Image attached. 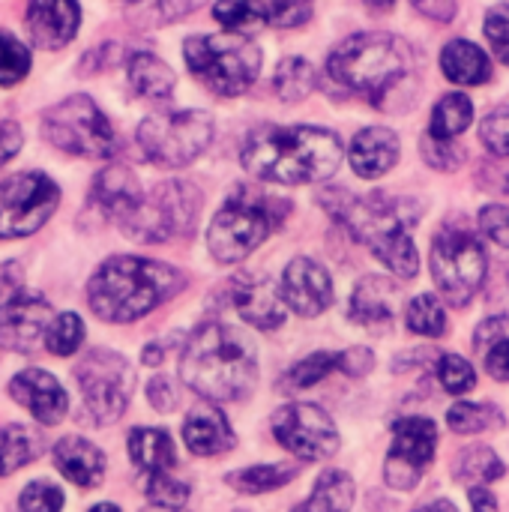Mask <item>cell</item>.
I'll return each instance as SVG.
<instances>
[{"label": "cell", "mask_w": 509, "mask_h": 512, "mask_svg": "<svg viewBox=\"0 0 509 512\" xmlns=\"http://www.w3.org/2000/svg\"><path fill=\"white\" fill-rule=\"evenodd\" d=\"M240 162L252 177L267 183H321L339 171L342 141L321 126H264L246 138Z\"/></svg>", "instance_id": "1"}, {"label": "cell", "mask_w": 509, "mask_h": 512, "mask_svg": "<svg viewBox=\"0 0 509 512\" xmlns=\"http://www.w3.org/2000/svg\"><path fill=\"white\" fill-rule=\"evenodd\" d=\"M180 378L210 402H234L258 381V354L249 336L228 324H204L186 342Z\"/></svg>", "instance_id": "2"}, {"label": "cell", "mask_w": 509, "mask_h": 512, "mask_svg": "<svg viewBox=\"0 0 509 512\" xmlns=\"http://www.w3.org/2000/svg\"><path fill=\"white\" fill-rule=\"evenodd\" d=\"M186 276L162 261L117 255L108 258L87 285V303L96 318L111 324H129L180 294Z\"/></svg>", "instance_id": "3"}, {"label": "cell", "mask_w": 509, "mask_h": 512, "mask_svg": "<svg viewBox=\"0 0 509 512\" xmlns=\"http://www.w3.org/2000/svg\"><path fill=\"white\" fill-rule=\"evenodd\" d=\"M321 207L342 222L360 243L372 249V255L387 264L390 273L399 279H414L420 270L417 246L408 234L405 219L393 210L384 198H354L348 189H327L321 198Z\"/></svg>", "instance_id": "4"}, {"label": "cell", "mask_w": 509, "mask_h": 512, "mask_svg": "<svg viewBox=\"0 0 509 512\" xmlns=\"http://www.w3.org/2000/svg\"><path fill=\"white\" fill-rule=\"evenodd\" d=\"M414 54L405 39L393 33H357L345 39L330 54V78L348 90L363 93L372 105L381 99L411 72Z\"/></svg>", "instance_id": "5"}, {"label": "cell", "mask_w": 509, "mask_h": 512, "mask_svg": "<svg viewBox=\"0 0 509 512\" xmlns=\"http://www.w3.org/2000/svg\"><path fill=\"white\" fill-rule=\"evenodd\" d=\"M189 72L216 96H237L261 72V48L243 33L189 36L183 45Z\"/></svg>", "instance_id": "6"}, {"label": "cell", "mask_w": 509, "mask_h": 512, "mask_svg": "<svg viewBox=\"0 0 509 512\" xmlns=\"http://www.w3.org/2000/svg\"><path fill=\"white\" fill-rule=\"evenodd\" d=\"M42 132L57 150L81 159H108L117 153V132L111 120L84 93L51 105L42 114Z\"/></svg>", "instance_id": "7"}, {"label": "cell", "mask_w": 509, "mask_h": 512, "mask_svg": "<svg viewBox=\"0 0 509 512\" xmlns=\"http://www.w3.org/2000/svg\"><path fill=\"white\" fill-rule=\"evenodd\" d=\"M201 195L186 180H165L159 183L132 216L120 222L123 234L138 243H165L174 234H189L198 222Z\"/></svg>", "instance_id": "8"}, {"label": "cell", "mask_w": 509, "mask_h": 512, "mask_svg": "<svg viewBox=\"0 0 509 512\" xmlns=\"http://www.w3.org/2000/svg\"><path fill=\"white\" fill-rule=\"evenodd\" d=\"M270 207H273L270 198H258L249 189L234 195L210 222L207 243L213 258L222 264H237L249 258L270 237L273 225L282 219Z\"/></svg>", "instance_id": "9"}, {"label": "cell", "mask_w": 509, "mask_h": 512, "mask_svg": "<svg viewBox=\"0 0 509 512\" xmlns=\"http://www.w3.org/2000/svg\"><path fill=\"white\" fill-rule=\"evenodd\" d=\"M75 381L84 411L96 426L117 423L135 393V369L126 363V357L108 348L87 351V357L75 366Z\"/></svg>", "instance_id": "10"}, {"label": "cell", "mask_w": 509, "mask_h": 512, "mask_svg": "<svg viewBox=\"0 0 509 512\" xmlns=\"http://www.w3.org/2000/svg\"><path fill=\"white\" fill-rule=\"evenodd\" d=\"M213 117L207 111L153 114L138 126L144 156L159 168H183L195 162L213 141Z\"/></svg>", "instance_id": "11"}, {"label": "cell", "mask_w": 509, "mask_h": 512, "mask_svg": "<svg viewBox=\"0 0 509 512\" xmlns=\"http://www.w3.org/2000/svg\"><path fill=\"white\" fill-rule=\"evenodd\" d=\"M432 279L453 306H468L486 279V249L471 231L447 228L432 243Z\"/></svg>", "instance_id": "12"}, {"label": "cell", "mask_w": 509, "mask_h": 512, "mask_svg": "<svg viewBox=\"0 0 509 512\" xmlns=\"http://www.w3.org/2000/svg\"><path fill=\"white\" fill-rule=\"evenodd\" d=\"M60 204V189L45 174H18L0 183V240L36 234Z\"/></svg>", "instance_id": "13"}, {"label": "cell", "mask_w": 509, "mask_h": 512, "mask_svg": "<svg viewBox=\"0 0 509 512\" xmlns=\"http://www.w3.org/2000/svg\"><path fill=\"white\" fill-rule=\"evenodd\" d=\"M273 435L291 456H300L303 462H321L339 450V429L333 417L309 402L279 408L273 414Z\"/></svg>", "instance_id": "14"}, {"label": "cell", "mask_w": 509, "mask_h": 512, "mask_svg": "<svg viewBox=\"0 0 509 512\" xmlns=\"http://www.w3.org/2000/svg\"><path fill=\"white\" fill-rule=\"evenodd\" d=\"M438 447V429L426 417H408L393 426V447L387 453L384 477L393 489L411 492L423 471L432 465Z\"/></svg>", "instance_id": "15"}, {"label": "cell", "mask_w": 509, "mask_h": 512, "mask_svg": "<svg viewBox=\"0 0 509 512\" xmlns=\"http://www.w3.org/2000/svg\"><path fill=\"white\" fill-rule=\"evenodd\" d=\"M51 321V306L42 297L12 288V294L0 303V348L18 354L33 351L45 339Z\"/></svg>", "instance_id": "16"}, {"label": "cell", "mask_w": 509, "mask_h": 512, "mask_svg": "<svg viewBox=\"0 0 509 512\" xmlns=\"http://www.w3.org/2000/svg\"><path fill=\"white\" fill-rule=\"evenodd\" d=\"M9 396L27 408L42 426H57L69 414V399L60 381L45 369H24L9 381Z\"/></svg>", "instance_id": "17"}, {"label": "cell", "mask_w": 509, "mask_h": 512, "mask_svg": "<svg viewBox=\"0 0 509 512\" xmlns=\"http://www.w3.org/2000/svg\"><path fill=\"white\" fill-rule=\"evenodd\" d=\"M282 294H285V303L297 315L312 318V315H321L333 303V282L321 264H315L309 258H294L285 267Z\"/></svg>", "instance_id": "18"}, {"label": "cell", "mask_w": 509, "mask_h": 512, "mask_svg": "<svg viewBox=\"0 0 509 512\" xmlns=\"http://www.w3.org/2000/svg\"><path fill=\"white\" fill-rule=\"evenodd\" d=\"M231 297L237 312L258 330H276L285 324V303L279 291L270 285V279L261 276H237L231 279Z\"/></svg>", "instance_id": "19"}, {"label": "cell", "mask_w": 509, "mask_h": 512, "mask_svg": "<svg viewBox=\"0 0 509 512\" xmlns=\"http://www.w3.org/2000/svg\"><path fill=\"white\" fill-rule=\"evenodd\" d=\"M81 21V6L69 0H51V3H30L27 6V33L36 48L54 51L63 48Z\"/></svg>", "instance_id": "20"}, {"label": "cell", "mask_w": 509, "mask_h": 512, "mask_svg": "<svg viewBox=\"0 0 509 512\" xmlns=\"http://www.w3.org/2000/svg\"><path fill=\"white\" fill-rule=\"evenodd\" d=\"M399 162V135L387 126H369L351 141V168L363 180L384 177Z\"/></svg>", "instance_id": "21"}, {"label": "cell", "mask_w": 509, "mask_h": 512, "mask_svg": "<svg viewBox=\"0 0 509 512\" xmlns=\"http://www.w3.org/2000/svg\"><path fill=\"white\" fill-rule=\"evenodd\" d=\"M183 441L195 456H222L234 447V432L216 405H198L186 414Z\"/></svg>", "instance_id": "22"}, {"label": "cell", "mask_w": 509, "mask_h": 512, "mask_svg": "<svg viewBox=\"0 0 509 512\" xmlns=\"http://www.w3.org/2000/svg\"><path fill=\"white\" fill-rule=\"evenodd\" d=\"M54 465L66 480H72L81 489H96L105 477L102 450L78 435H69L54 444Z\"/></svg>", "instance_id": "23"}, {"label": "cell", "mask_w": 509, "mask_h": 512, "mask_svg": "<svg viewBox=\"0 0 509 512\" xmlns=\"http://www.w3.org/2000/svg\"><path fill=\"white\" fill-rule=\"evenodd\" d=\"M141 201H144V195H141L138 177L129 168L111 165V168L96 174V180H93V204L102 207L117 222L132 216Z\"/></svg>", "instance_id": "24"}, {"label": "cell", "mask_w": 509, "mask_h": 512, "mask_svg": "<svg viewBox=\"0 0 509 512\" xmlns=\"http://www.w3.org/2000/svg\"><path fill=\"white\" fill-rule=\"evenodd\" d=\"M399 306V288L384 276H366L357 282L351 297V321L363 327L390 324Z\"/></svg>", "instance_id": "25"}, {"label": "cell", "mask_w": 509, "mask_h": 512, "mask_svg": "<svg viewBox=\"0 0 509 512\" xmlns=\"http://www.w3.org/2000/svg\"><path fill=\"white\" fill-rule=\"evenodd\" d=\"M441 69L450 81L468 84V87H477L492 78V63L486 51L468 39H456L441 51Z\"/></svg>", "instance_id": "26"}, {"label": "cell", "mask_w": 509, "mask_h": 512, "mask_svg": "<svg viewBox=\"0 0 509 512\" xmlns=\"http://www.w3.org/2000/svg\"><path fill=\"white\" fill-rule=\"evenodd\" d=\"M129 456L144 474H165L177 462L174 441L165 429H135L129 435Z\"/></svg>", "instance_id": "27"}, {"label": "cell", "mask_w": 509, "mask_h": 512, "mask_svg": "<svg viewBox=\"0 0 509 512\" xmlns=\"http://www.w3.org/2000/svg\"><path fill=\"white\" fill-rule=\"evenodd\" d=\"M354 507V480L345 471H324L315 480L312 495L291 512H351Z\"/></svg>", "instance_id": "28"}, {"label": "cell", "mask_w": 509, "mask_h": 512, "mask_svg": "<svg viewBox=\"0 0 509 512\" xmlns=\"http://www.w3.org/2000/svg\"><path fill=\"white\" fill-rule=\"evenodd\" d=\"M129 84L144 99H168L174 90V72L156 54L138 51L129 57Z\"/></svg>", "instance_id": "29"}, {"label": "cell", "mask_w": 509, "mask_h": 512, "mask_svg": "<svg viewBox=\"0 0 509 512\" xmlns=\"http://www.w3.org/2000/svg\"><path fill=\"white\" fill-rule=\"evenodd\" d=\"M42 453V435H36L30 426L12 423L0 432V477H9L30 462H36Z\"/></svg>", "instance_id": "30"}, {"label": "cell", "mask_w": 509, "mask_h": 512, "mask_svg": "<svg viewBox=\"0 0 509 512\" xmlns=\"http://www.w3.org/2000/svg\"><path fill=\"white\" fill-rule=\"evenodd\" d=\"M297 474H300V465L282 462V465H255V468H246V471H234L225 480H228L231 489H237L243 495H264V492L282 489Z\"/></svg>", "instance_id": "31"}, {"label": "cell", "mask_w": 509, "mask_h": 512, "mask_svg": "<svg viewBox=\"0 0 509 512\" xmlns=\"http://www.w3.org/2000/svg\"><path fill=\"white\" fill-rule=\"evenodd\" d=\"M474 120V105L468 96L462 93H447L435 111H432V123H429V135L435 141H453L456 135H462Z\"/></svg>", "instance_id": "32"}, {"label": "cell", "mask_w": 509, "mask_h": 512, "mask_svg": "<svg viewBox=\"0 0 509 512\" xmlns=\"http://www.w3.org/2000/svg\"><path fill=\"white\" fill-rule=\"evenodd\" d=\"M315 66L306 63L303 57H288L279 63L276 69V78H273V87L279 93L282 102H300L306 99L312 90H315Z\"/></svg>", "instance_id": "33"}, {"label": "cell", "mask_w": 509, "mask_h": 512, "mask_svg": "<svg viewBox=\"0 0 509 512\" xmlns=\"http://www.w3.org/2000/svg\"><path fill=\"white\" fill-rule=\"evenodd\" d=\"M447 423L456 435H480L507 426V417L495 405H471L459 402L447 411Z\"/></svg>", "instance_id": "34"}, {"label": "cell", "mask_w": 509, "mask_h": 512, "mask_svg": "<svg viewBox=\"0 0 509 512\" xmlns=\"http://www.w3.org/2000/svg\"><path fill=\"white\" fill-rule=\"evenodd\" d=\"M453 471H456L459 480L486 486V483L501 480V477L507 474V465L495 456V450H489V447H471V450L459 453Z\"/></svg>", "instance_id": "35"}, {"label": "cell", "mask_w": 509, "mask_h": 512, "mask_svg": "<svg viewBox=\"0 0 509 512\" xmlns=\"http://www.w3.org/2000/svg\"><path fill=\"white\" fill-rule=\"evenodd\" d=\"M333 369H339V354H312L282 375L279 390H285V393L288 390H306V387L324 381Z\"/></svg>", "instance_id": "36"}, {"label": "cell", "mask_w": 509, "mask_h": 512, "mask_svg": "<svg viewBox=\"0 0 509 512\" xmlns=\"http://www.w3.org/2000/svg\"><path fill=\"white\" fill-rule=\"evenodd\" d=\"M84 342V324L75 312H63L51 321L45 333V348L57 357H72Z\"/></svg>", "instance_id": "37"}, {"label": "cell", "mask_w": 509, "mask_h": 512, "mask_svg": "<svg viewBox=\"0 0 509 512\" xmlns=\"http://www.w3.org/2000/svg\"><path fill=\"white\" fill-rule=\"evenodd\" d=\"M408 330L417 336H444L447 330V312L432 294H423L408 309Z\"/></svg>", "instance_id": "38"}, {"label": "cell", "mask_w": 509, "mask_h": 512, "mask_svg": "<svg viewBox=\"0 0 509 512\" xmlns=\"http://www.w3.org/2000/svg\"><path fill=\"white\" fill-rule=\"evenodd\" d=\"M30 72V51L9 33H0V87L24 81Z\"/></svg>", "instance_id": "39"}, {"label": "cell", "mask_w": 509, "mask_h": 512, "mask_svg": "<svg viewBox=\"0 0 509 512\" xmlns=\"http://www.w3.org/2000/svg\"><path fill=\"white\" fill-rule=\"evenodd\" d=\"M147 498L159 510H180L189 501V486L183 480H174L168 471L165 474H147Z\"/></svg>", "instance_id": "40"}, {"label": "cell", "mask_w": 509, "mask_h": 512, "mask_svg": "<svg viewBox=\"0 0 509 512\" xmlns=\"http://www.w3.org/2000/svg\"><path fill=\"white\" fill-rule=\"evenodd\" d=\"M438 378H441L444 390H447V393H453V396L471 393V390H474V384H477V372H474V366H471L468 360L456 357V354L441 357V363H438Z\"/></svg>", "instance_id": "41"}, {"label": "cell", "mask_w": 509, "mask_h": 512, "mask_svg": "<svg viewBox=\"0 0 509 512\" xmlns=\"http://www.w3.org/2000/svg\"><path fill=\"white\" fill-rule=\"evenodd\" d=\"M66 504L63 489L48 483V480H36L30 483L21 498H18V510L21 512H60Z\"/></svg>", "instance_id": "42"}, {"label": "cell", "mask_w": 509, "mask_h": 512, "mask_svg": "<svg viewBox=\"0 0 509 512\" xmlns=\"http://www.w3.org/2000/svg\"><path fill=\"white\" fill-rule=\"evenodd\" d=\"M480 141L492 156H509V105L492 111L480 126Z\"/></svg>", "instance_id": "43"}, {"label": "cell", "mask_w": 509, "mask_h": 512, "mask_svg": "<svg viewBox=\"0 0 509 512\" xmlns=\"http://www.w3.org/2000/svg\"><path fill=\"white\" fill-rule=\"evenodd\" d=\"M483 30H486L489 48L495 51V57L509 66V6H492Z\"/></svg>", "instance_id": "44"}, {"label": "cell", "mask_w": 509, "mask_h": 512, "mask_svg": "<svg viewBox=\"0 0 509 512\" xmlns=\"http://www.w3.org/2000/svg\"><path fill=\"white\" fill-rule=\"evenodd\" d=\"M480 228L489 240L501 243L509 249V207L504 204H489L480 213Z\"/></svg>", "instance_id": "45"}, {"label": "cell", "mask_w": 509, "mask_h": 512, "mask_svg": "<svg viewBox=\"0 0 509 512\" xmlns=\"http://www.w3.org/2000/svg\"><path fill=\"white\" fill-rule=\"evenodd\" d=\"M423 156L429 165L441 168V171H453L462 162V150L450 147V141H435L432 135L423 141Z\"/></svg>", "instance_id": "46"}, {"label": "cell", "mask_w": 509, "mask_h": 512, "mask_svg": "<svg viewBox=\"0 0 509 512\" xmlns=\"http://www.w3.org/2000/svg\"><path fill=\"white\" fill-rule=\"evenodd\" d=\"M339 369L351 378H363L375 369V354L369 348H348L339 354Z\"/></svg>", "instance_id": "47"}, {"label": "cell", "mask_w": 509, "mask_h": 512, "mask_svg": "<svg viewBox=\"0 0 509 512\" xmlns=\"http://www.w3.org/2000/svg\"><path fill=\"white\" fill-rule=\"evenodd\" d=\"M509 339V318L507 315H495L489 321H483L477 327V348H492L498 342H507Z\"/></svg>", "instance_id": "48"}, {"label": "cell", "mask_w": 509, "mask_h": 512, "mask_svg": "<svg viewBox=\"0 0 509 512\" xmlns=\"http://www.w3.org/2000/svg\"><path fill=\"white\" fill-rule=\"evenodd\" d=\"M147 399H150V405H153L156 411L168 414V411H174V405H177V390L171 387L168 378H153V381L147 384Z\"/></svg>", "instance_id": "49"}, {"label": "cell", "mask_w": 509, "mask_h": 512, "mask_svg": "<svg viewBox=\"0 0 509 512\" xmlns=\"http://www.w3.org/2000/svg\"><path fill=\"white\" fill-rule=\"evenodd\" d=\"M21 126L15 120H0V165H6L21 150Z\"/></svg>", "instance_id": "50"}, {"label": "cell", "mask_w": 509, "mask_h": 512, "mask_svg": "<svg viewBox=\"0 0 509 512\" xmlns=\"http://www.w3.org/2000/svg\"><path fill=\"white\" fill-rule=\"evenodd\" d=\"M486 372L498 381H509V339L498 342L486 354Z\"/></svg>", "instance_id": "51"}, {"label": "cell", "mask_w": 509, "mask_h": 512, "mask_svg": "<svg viewBox=\"0 0 509 512\" xmlns=\"http://www.w3.org/2000/svg\"><path fill=\"white\" fill-rule=\"evenodd\" d=\"M471 507L474 512H498V498L486 486H471Z\"/></svg>", "instance_id": "52"}, {"label": "cell", "mask_w": 509, "mask_h": 512, "mask_svg": "<svg viewBox=\"0 0 509 512\" xmlns=\"http://www.w3.org/2000/svg\"><path fill=\"white\" fill-rule=\"evenodd\" d=\"M417 9L435 21H450L456 15V3H417Z\"/></svg>", "instance_id": "53"}, {"label": "cell", "mask_w": 509, "mask_h": 512, "mask_svg": "<svg viewBox=\"0 0 509 512\" xmlns=\"http://www.w3.org/2000/svg\"><path fill=\"white\" fill-rule=\"evenodd\" d=\"M414 512H459V507L453 501L441 498V501H432V504H426V507H420V510Z\"/></svg>", "instance_id": "54"}, {"label": "cell", "mask_w": 509, "mask_h": 512, "mask_svg": "<svg viewBox=\"0 0 509 512\" xmlns=\"http://www.w3.org/2000/svg\"><path fill=\"white\" fill-rule=\"evenodd\" d=\"M144 363H147V366H159V363H162V348H156V345L144 348Z\"/></svg>", "instance_id": "55"}, {"label": "cell", "mask_w": 509, "mask_h": 512, "mask_svg": "<svg viewBox=\"0 0 509 512\" xmlns=\"http://www.w3.org/2000/svg\"><path fill=\"white\" fill-rule=\"evenodd\" d=\"M90 512H120V507L117 504H96Z\"/></svg>", "instance_id": "56"}, {"label": "cell", "mask_w": 509, "mask_h": 512, "mask_svg": "<svg viewBox=\"0 0 509 512\" xmlns=\"http://www.w3.org/2000/svg\"><path fill=\"white\" fill-rule=\"evenodd\" d=\"M165 512H180V510H165Z\"/></svg>", "instance_id": "57"}]
</instances>
